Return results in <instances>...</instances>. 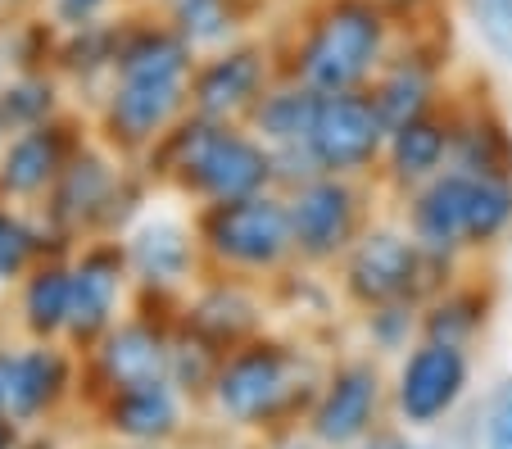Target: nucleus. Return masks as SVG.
<instances>
[{"label":"nucleus","instance_id":"6e6552de","mask_svg":"<svg viewBox=\"0 0 512 449\" xmlns=\"http://www.w3.org/2000/svg\"><path fill=\"white\" fill-rule=\"evenodd\" d=\"M68 273H73V304H68V332L64 341L73 350H91L109 327L132 313V268L118 236H91V241L68 250Z\"/></svg>","mask_w":512,"mask_h":449},{"label":"nucleus","instance_id":"aec40b11","mask_svg":"<svg viewBox=\"0 0 512 449\" xmlns=\"http://www.w3.org/2000/svg\"><path fill=\"white\" fill-rule=\"evenodd\" d=\"M68 304H73V273L68 250H50L14 282V323L28 341H64Z\"/></svg>","mask_w":512,"mask_h":449},{"label":"nucleus","instance_id":"4be33fe9","mask_svg":"<svg viewBox=\"0 0 512 449\" xmlns=\"http://www.w3.org/2000/svg\"><path fill=\"white\" fill-rule=\"evenodd\" d=\"M449 155H454V118L426 114V118H413V123L390 132L381 168H386V177L408 196V191H417V186H426L431 177L445 173Z\"/></svg>","mask_w":512,"mask_h":449},{"label":"nucleus","instance_id":"1a4fd4ad","mask_svg":"<svg viewBox=\"0 0 512 449\" xmlns=\"http://www.w3.org/2000/svg\"><path fill=\"white\" fill-rule=\"evenodd\" d=\"M467 386H472V354H467V345L422 336L399 359L390 404H395V418L408 431H435L458 413Z\"/></svg>","mask_w":512,"mask_h":449},{"label":"nucleus","instance_id":"5701e85b","mask_svg":"<svg viewBox=\"0 0 512 449\" xmlns=\"http://www.w3.org/2000/svg\"><path fill=\"white\" fill-rule=\"evenodd\" d=\"M195 55L223 50L232 41L250 37V23L259 14V0H145Z\"/></svg>","mask_w":512,"mask_h":449},{"label":"nucleus","instance_id":"2eb2a0df","mask_svg":"<svg viewBox=\"0 0 512 449\" xmlns=\"http://www.w3.org/2000/svg\"><path fill=\"white\" fill-rule=\"evenodd\" d=\"M386 137L390 127L377 114L368 91H336V96H322L313 132H309V150L322 173L363 177L368 168L381 164Z\"/></svg>","mask_w":512,"mask_h":449},{"label":"nucleus","instance_id":"a211bd4d","mask_svg":"<svg viewBox=\"0 0 512 449\" xmlns=\"http://www.w3.org/2000/svg\"><path fill=\"white\" fill-rule=\"evenodd\" d=\"M186 400L191 395H182L168 377L96 395L105 431L127 440V445H164V440H173L186 422Z\"/></svg>","mask_w":512,"mask_h":449},{"label":"nucleus","instance_id":"bb28decb","mask_svg":"<svg viewBox=\"0 0 512 449\" xmlns=\"http://www.w3.org/2000/svg\"><path fill=\"white\" fill-rule=\"evenodd\" d=\"M0 109H5V118L14 123V132L50 123V118L64 114L59 78L46 69H19L10 82H0Z\"/></svg>","mask_w":512,"mask_h":449},{"label":"nucleus","instance_id":"f03ea898","mask_svg":"<svg viewBox=\"0 0 512 449\" xmlns=\"http://www.w3.org/2000/svg\"><path fill=\"white\" fill-rule=\"evenodd\" d=\"M141 168L155 177V186H168L173 196L195 200V209L245 200L277 186V159L250 127L204 114H186L141 159Z\"/></svg>","mask_w":512,"mask_h":449},{"label":"nucleus","instance_id":"a878e982","mask_svg":"<svg viewBox=\"0 0 512 449\" xmlns=\"http://www.w3.org/2000/svg\"><path fill=\"white\" fill-rule=\"evenodd\" d=\"M50 250H64V245L50 236V227L41 223L37 209L0 200V282L14 286L37 259H46Z\"/></svg>","mask_w":512,"mask_h":449},{"label":"nucleus","instance_id":"9b49d317","mask_svg":"<svg viewBox=\"0 0 512 449\" xmlns=\"http://www.w3.org/2000/svg\"><path fill=\"white\" fill-rule=\"evenodd\" d=\"M290 214V236H295V259L300 264H336L363 232V196H358V177L318 173L309 182L281 191Z\"/></svg>","mask_w":512,"mask_h":449},{"label":"nucleus","instance_id":"b1692460","mask_svg":"<svg viewBox=\"0 0 512 449\" xmlns=\"http://www.w3.org/2000/svg\"><path fill=\"white\" fill-rule=\"evenodd\" d=\"M318 105H322V91H313L309 82L281 73V78L263 91L259 105L250 109L245 127H250V132L268 150L309 146V132H313V118H318Z\"/></svg>","mask_w":512,"mask_h":449},{"label":"nucleus","instance_id":"9d476101","mask_svg":"<svg viewBox=\"0 0 512 449\" xmlns=\"http://www.w3.org/2000/svg\"><path fill=\"white\" fill-rule=\"evenodd\" d=\"M118 241H123L127 268H132L136 300L186 295L195 286V273L204 268L195 218H182L173 209H145Z\"/></svg>","mask_w":512,"mask_h":449},{"label":"nucleus","instance_id":"e433bc0d","mask_svg":"<svg viewBox=\"0 0 512 449\" xmlns=\"http://www.w3.org/2000/svg\"><path fill=\"white\" fill-rule=\"evenodd\" d=\"M277 449H309V445H277Z\"/></svg>","mask_w":512,"mask_h":449},{"label":"nucleus","instance_id":"ddd939ff","mask_svg":"<svg viewBox=\"0 0 512 449\" xmlns=\"http://www.w3.org/2000/svg\"><path fill=\"white\" fill-rule=\"evenodd\" d=\"M381 409H386L381 368L372 359H345L318 381L304 427L322 449H354L381 427Z\"/></svg>","mask_w":512,"mask_h":449},{"label":"nucleus","instance_id":"dca6fc26","mask_svg":"<svg viewBox=\"0 0 512 449\" xmlns=\"http://www.w3.org/2000/svg\"><path fill=\"white\" fill-rule=\"evenodd\" d=\"M82 141L87 137H78V127L68 123L64 114L14 132L10 146L0 150V200L23 209H41V200L50 196V186L59 182V173L68 168V159H73V150Z\"/></svg>","mask_w":512,"mask_h":449},{"label":"nucleus","instance_id":"f3484780","mask_svg":"<svg viewBox=\"0 0 512 449\" xmlns=\"http://www.w3.org/2000/svg\"><path fill=\"white\" fill-rule=\"evenodd\" d=\"M82 377V359L68 341H28L23 336L14 350V391H10V422H19L23 431L41 427L46 418H55Z\"/></svg>","mask_w":512,"mask_h":449},{"label":"nucleus","instance_id":"f257e3e1","mask_svg":"<svg viewBox=\"0 0 512 449\" xmlns=\"http://www.w3.org/2000/svg\"><path fill=\"white\" fill-rule=\"evenodd\" d=\"M195 55L150 5L118 14L114 64L96 91V141L123 159H145L191 114Z\"/></svg>","mask_w":512,"mask_h":449},{"label":"nucleus","instance_id":"39448f33","mask_svg":"<svg viewBox=\"0 0 512 449\" xmlns=\"http://www.w3.org/2000/svg\"><path fill=\"white\" fill-rule=\"evenodd\" d=\"M309 386L313 372L304 368L300 350H290L286 341H272V336H250L223 354L204 400L227 427H268V422L286 418Z\"/></svg>","mask_w":512,"mask_h":449},{"label":"nucleus","instance_id":"c756f323","mask_svg":"<svg viewBox=\"0 0 512 449\" xmlns=\"http://www.w3.org/2000/svg\"><path fill=\"white\" fill-rule=\"evenodd\" d=\"M218 363H223V350L218 345H209L204 336H195V332H186L182 323H177V341H173V386L182 395H209V381H213V372H218Z\"/></svg>","mask_w":512,"mask_h":449},{"label":"nucleus","instance_id":"cd10ccee","mask_svg":"<svg viewBox=\"0 0 512 449\" xmlns=\"http://www.w3.org/2000/svg\"><path fill=\"white\" fill-rule=\"evenodd\" d=\"M485 327V300L476 291H435L422 304V336L449 345H472Z\"/></svg>","mask_w":512,"mask_h":449},{"label":"nucleus","instance_id":"393cba45","mask_svg":"<svg viewBox=\"0 0 512 449\" xmlns=\"http://www.w3.org/2000/svg\"><path fill=\"white\" fill-rule=\"evenodd\" d=\"M449 164L463 173H490V177H512V137L508 127L494 114H463L454 118V155Z\"/></svg>","mask_w":512,"mask_h":449},{"label":"nucleus","instance_id":"20e7f679","mask_svg":"<svg viewBox=\"0 0 512 449\" xmlns=\"http://www.w3.org/2000/svg\"><path fill=\"white\" fill-rule=\"evenodd\" d=\"M404 227L440 259L485 250L512 227V177L463 173L449 164L440 177L408 191Z\"/></svg>","mask_w":512,"mask_h":449},{"label":"nucleus","instance_id":"4468645a","mask_svg":"<svg viewBox=\"0 0 512 449\" xmlns=\"http://www.w3.org/2000/svg\"><path fill=\"white\" fill-rule=\"evenodd\" d=\"M281 64L272 59V46L254 37H241L223 50H209L195 64L191 78V114L223 118V123H245L250 109L263 100V91L281 78Z\"/></svg>","mask_w":512,"mask_h":449},{"label":"nucleus","instance_id":"c9c22d12","mask_svg":"<svg viewBox=\"0 0 512 449\" xmlns=\"http://www.w3.org/2000/svg\"><path fill=\"white\" fill-rule=\"evenodd\" d=\"M10 137H14V123H10V118H5V109H0V150L10 146Z\"/></svg>","mask_w":512,"mask_h":449},{"label":"nucleus","instance_id":"f704fd0d","mask_svg":"<svg viewBox=\"0 0 512 449\" xmlns=\"http://www.w3.org/2000/svg\"><path fill=\"white\" fill-rule=\"evenodd\" d=\"M23 440H28V431H23L19 422L0 418V449H23Z\"/></svg>","mask_w":512,"mask_h":449},{"label":"nucleus","instance_id":"f8f14e48","mask_svg":"<svg viewBox=\"0 0 512 449\" xmlns=\"http://www.w3.org/2000/svg\"><path fill=\"white\" fill-rule=\"evenodd\" d=\"M173 341H177V323L132 309L91 350H82V377L96 386V395L164 381L173 372Z\"/></svg>","mask_w":512,"mask_h":449},{"label":"nucleus","instance_id":"72a5a7b5","mask_svg":"<svg viewBox=\"0 0 512 449\" xmlns=\"http://www.w3.org/2000/svg\"><path fill=\"white\" fill-rule=\"evenodd\" d=\"M354 449H422V445H413V440H408V427H404V431H386V427H377L368 440H358Z\"/></svg>","mask_w":512,"mask_h":449},{"label":"nucleus","instance_id":"423d86ee","mask_svg":"<svg viewBox=\"0 0 512 449\" xmlns=\"http://www.w3.org/2000/svg\"><path fill=\"white\" fill-rule=\"evenodd\" d=\"M195 236H200L204 264L227 277H272L295 259L286 196L277 186L227 205H200Z\"/></svg>","mask_w":512,"mask_h":449},{"label":"nucleus","instance_id":"7c9ffc66","mask_svg":"<svg viewBox=\"0 0 512 449\" xmlns=\"http://www.w3.org/2000/svg\"><path fill=\"white\" fill-rule=\"evenodd\" d=\"M463 14L485 55L512 69V0H463Z\"/></svg>","mask_w":512,"mask_h":449},{"label":"nucleus","instance_id":"4c0bfd02","mask_svg":"<svg viewBox=\"0 0 512 449\" xmlns=\"http://www.w3.org/2000/svg\"><path fill=\"white\" fill-rule=\"evenodd\" d=\"M0 291H10V286H5V282H0Z\"/></svg>","mask_w":512,"mask_h":449},{"label":"nucleus","instance_id":"6ab92c4d","mask_svg":"<svg viewBox=\"0 0 512 449\" xmlns=\"http://www.w3.org/2000/svg\"><path fill=\"white\" fill-rule=\"evenodd\" d=\"M177 323L227 354L241 341L259 336L263 309H259V300H254V291L241 286V277H218V282L200 286V291H186Z\"/></svg>","mask_w":512,"mask_h":449},{"label":"nucleus","instance_id":"473e14b6","mask_svg":"<svg viewBox=\"0 0 512 449\" xmlns=\"http://www.w3.org/2000/svg\"><path fill=\"white\" fill-rule=\"evenodd\" d=\"M476 449H512V377H503L481 404Z\"/></svg>","mask_w":512,"mask_h":449},{"label":"nucleus","instance_id":"c85d7f7f","mask_svg":"<svg viewBox=\"0 0 512 449\" xmlns=\"http://www.w3.org/2000/svg\"><path fill=\"white\" fill-rule=\"evenodd\" d=\"M363 332L377 354H408L422 341V300H390L363 313Z\"/></svg>","mask_w":512,"mask_h":449},{"label":"nucleus","instance_id":"7ed1b4c3","mask_svg":"<svg viewBox=\"0 0 512 449\" xmlns=\"http://www.w3.org/2000/svg\"><path fill=\"white\" fill-rule=\"evenodd\" d=\"M395 55V14L386 0H322L300 23L281 69L322 96L368 91Z\"/></svg>","mask_w":512,"mask_h":449},{"label":"nucleus","instance_id":"412c9836","mask_svg":"<svg viewBox=\"0 0 512 449\" xmlns=\"http://www.w3.org/2000/svg\"><path fill=\"white\" fill-rule=\"evenodd\" d=\"M377 114L386 118V127L413 123V118L435 114V100H440V64H435L426 50H404V55H390L386 69L372 78L368 87Z\"/></svg>","mask_w":512,"mask_h":449},{"label":"nucleus","instance_id":"0eeeda50","mask_svg":"<svg viewBox=\"0 0 512 449\" xmlns=\"http://www.w3.org/2000/svg\"><path fill=\"white\" fill-rule=\"evenodd\" d=\"M454 259L422 250L417 236L408 227H363L358 241L345 250L340 259V282L345 295L363 309L372 304H390V300H431L440 286L431 282V273L449 268Z\"/></svg>","mask_w":512,"mask_h":449},{"label":"nucleus","instance_id":"2f4dec72","mask_svg":"<svg viewBox=\"0 0 512 449\" xmlns=\"http://www.w3.org/2000/svg\"><path fill=\"white\" fill-rule=\"evenodd\" d=\"M127 5H132V0H41L50 32L100 28V23H114L118 14H127Z\"/></svg>","mask_w":512,"mask_h":449}]
</instances>
